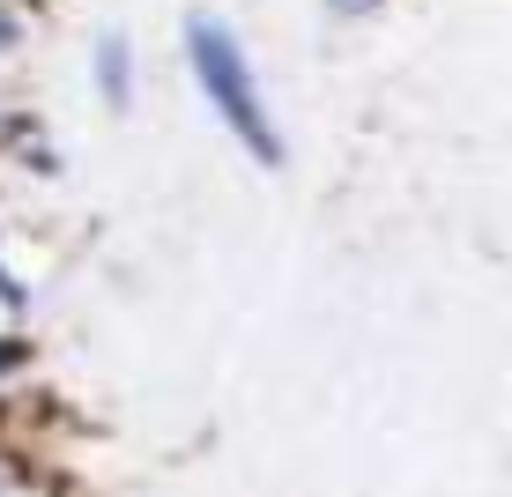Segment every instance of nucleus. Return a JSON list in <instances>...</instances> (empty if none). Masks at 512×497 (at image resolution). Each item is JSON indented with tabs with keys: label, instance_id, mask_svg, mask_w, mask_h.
<instances>
[{
	"label": "nucleus",
	"instance_id": "f257e3e1",
	"mask_svg": "<svg viewBox=\"0 0 512 497\" xmlns=\"http://www.w3.org/2000/svg\"><path fill=\"white\" fill-rule=\"evenodd\" d=\"M186 67H193V90L208 97V112L231 127V141L253 164H282V127H275V112H268V97H260V82H253V60H245V45L231 38L223 23H208V15H193L186 23Z\"/></svg>",
	"mask_w": 512,
	"mask_h": 497
},
{
	"label": "nucleus",
	"instance_id": "f03ea898",
	"mask_svg": "<svg viewBox=\"0 0 512 497\" xmlns=\"http://www.w3.org/2000/svg\"><path fill=\"white\" fill-rule=\"evenodd\" d=\"M97 90H104V104H127L134 97V45L119 38V30L97 45Z\"/></svg>",
	"mask_w": 512,
	"mask_h": 497
},
{
	"label": "nucleus",
	"instance_id": "7ed1b4c3",
	"mask_svg": "<svg viewBox=\"0 0 512 497\" xmlns=\"http://www.w3.org/2000/svg\"><path fill=\"white\" fill-rule=\"evenodd\" d=\"M327 8H334V15H372L379 0H327Z\"/></svg>",
	"mask_w": 512,
	"mask_h": 497
},
{
	"label": "nucleus",
	"instance_id": "20e7f679",
	"mask_svg": "<svg viewBox=\"0 0 512 497\" xmlns=\"http://www.w3.org/2000/svg\"><path fill=\"white\" fill-rule=\"evenodd\" d=\"M23 357H30V349H23V342H0V371H15V364H23Z\"/></svg>",
	"mask_w": 512,
	"mask_h": 497
},
{
	"label": "nucleus",
	"instance_id": "39448f33",
	"mask_svg": "<svg viewBox=\"0 0 512 497\" xmlns=\"http://www.w3.org/2000/svg\"><path fill=\"white\" fill-rule=\"evenodd\" d=\"M0 38H8V23H0Z\"/></svg>",
	"mask_w": 512,
	"mask_h": 497
}]
</instances>
